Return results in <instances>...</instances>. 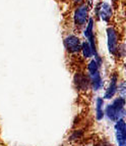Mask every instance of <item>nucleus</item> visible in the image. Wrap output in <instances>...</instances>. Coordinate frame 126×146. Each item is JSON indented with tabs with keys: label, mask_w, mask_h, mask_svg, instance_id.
Listing matches in <instances>:
<instances>
[{
	"label": "nucleus",
	"mask_w": 126,
	"mask_h": 146,
	"mask_svg": "<svg viewBox=\"0 0 126 146\" xmlns=\"http://www.w3.org/2000/svg\"><path fill=\"white\" fill-rule=\"evenodd\" d=\"M125 98L124 97H118L115 98L112 101L111 104H108L105 108L104 113L109 117L111 121L116 122L118 119H123L125 115Z\"/></svg>",
	"instance_id": "obj_1"
},
{
	"label": "nucleus",
	"mask_w": 126,
	"mask_h": 146,
	"mask_svg": "<svg viewBox=\"0 0 126 146\" xmlns=\"http://www.w3.org/2000/svg\"><path fill=\"white\" fill-rule=\"evenodd\" d=\"M73 20H74V24L76 27L78 28H83L85 27V25L89 20V8L85 3H80L74 10L73 13Z\"/></svg>",
	"instance_id": "obj_2"
},
{
	"label": "nucleus",
	"mask_w": 126,
	"mask_h": 146,
	"mask_svg": "<svg viewBox=\"0 0 126 146\" xmlns=\"http://www.w3.org/2000/svg\"><path fill=\"white\" fill-rule=\"evenodd\" d=\"M107 41H108V50L111 54H116L118 51V34L113 27L107 28Z\"/></svg>",
	"instance_id": "obj_3"
},
{
	"label": "nucleus",
	"mask_w": 126,
	"mask_h": 146,
	"mask_svg": "<svg viewBox=\"0 0 126 146\" xmlns=\"http://www.w3.org/2000/svg\"><path fill=\"white\" fill-rule=\"evenodd\" d=\"M64 46L69 53H78L80 51L81 42L76 35L70 34L65 37L64 39Z\"/></svg>",
	"instance_id": "obj_4"
},
{
	"label": "nucleus",
	"mask_w": 126,
	"mask_h": 146,
	"mask_svg": "<svg viewBox=\"0 0 126 146\" xmlns=\"http://www.w3.org/2000/svg\"><path fill=\"white\" fill-rule=\"evenodd\" d=\"M115 133H116V140L119 146H126V126L124 119L116 121L115 124Z\"/></svg>",
	"instance_id": "obj_5"
},
{
	"label": "nucleus",
	"mask_w": 126,
	"mask_h": 146,
	"mask_svg": "<svg viewBox=\"0 0 126 146\" xmlns=\"http://www.w3.org/2000/svg\"><path fill=\"white\" fill-rule=\"evenodd\" d=\"M117 89H118V77L116 75H113L111 77V79H110L109 87L105 92V99H112L116 95Z\"/></svg>",
	"instance_id": "obj_6"
},
{
	"label": "nucleus",
	"mask_w": 126,
	"mask_h": 146,
	"mask_svg": "<svg viewBox=\"0 0 126 146\" xmlns=\"http://www.w3.org/2000/svg\"><path fill=\"white\" fill-rule=\"evenodd\" d=\"M89 80H90V85L92 86L94 91H99L103 87V80L100 72H97L94 74H90Z\"/></svg>",
	"instance_id": "obj_7"
},
{
	"label": "nucleus",
	"mask_w": 126,
	"mask_h": 146,
	"mask_svg": "<svg viewBox=\"0 0 126 146\" xmlns=\"http://www.w3.org/2000/svg\"><path fill=\"white\" fill-rule=\"evenodd\" d=\"M99 15L103 21L107 22L112 17V7L109 3L103 2L99 7Z\"/></svg>",
	"instance_id": "obj_8"
},
{
	"label": "nucleus",
	"mask_w": 126,
	"mask_h": 146,
	"mask_svg": "<svg viewBox=\"0 0 126 146\" xmlns=\"http://www.w3.org/2000/svg\"><path fill=\"white\" fill-rule=\"evenodd\" d=\"M74 84L79 90H85L90 85V80L83 74H76L74 76Z\"/></svg>",
	"instance_id": "obj_9"
},
{
	"label": "nucleus",
	"mask_w": 126,
	"mask_h": 146,
	"mask_svg": "<svg viewBox=\"0 0 126 146\" xmlns=\"http://www.w3.org/2000/svg\"><path fill=\"white\" fill-rule=\"evenodd\" d=\"M103 106H104V98L98 97L96 100V117L98 121H102L105 115Z\"/></svg>",
	"instance_id": "obj_10"
},
{
	"label": "nucleus",
	"mask_w": 126,
	"mask_h": 146,
	"mask_svg": "<svg viewBox=\"0 0 126 146\" xmlns=\"http://www.w3.org/2000/svg\"><path fill=\"white\" fill-rule=\"evenodd\" d=\"M94 19L93 17H90L89 20H87V23L85 25V29L83 31V35H85V38H90L92 35H94Z\"/></svg>",
	"instance_id": "obj_11"
},
{
	"label": "nucleus",
	"mask_w": 126,
	"mask_h": 146,
	"mask_svg": "<svg viewBox=\"0 0 126 146\" xmlns=\"http://www.w3.org/2000/svg\"><path fill=\"white\" fill-rule=\"evenodd\" d=\"M80 51H81V53H83L85 58H91V57L93 56V52H92V49H91L90 43H89L87 41L81 42Z\"/></svg>",
	"instance_id": "obj_12"
},
{
	"label": "nucleus",
	"mask_w": 126,
	"mask_h": 146,
	"mask_svg": "<svg viewBox=\"0 0 126 146\" xmlns=\"http://www.w3.org/2000/svg\"><path fill=\"white\" fill-rule=\"evenodd\" d=\"M100 64H101V63L98 60H96L94 58L92 59V60L89 62V64H87V71H89V73L94 74V73H97V72H99Z\"/></svg>",
	"instance_id": "obj_13"
},
{
	"label": "nucleus",
	"mask_w": 126,
	"mask_h": 146,
	"mask_svg": "<svg viewBox=\"0 0 126 146\" xmlns=\"http://www.w3.org/2000/svg\"><path fill=\"white\" fill-rule=\"evenodd\" d=\"M74 3H77V4H80V3L83 2V0H72Z\"/></svg>",
	"instance_id": "obj_14"
},
{
	"label": "nucleus",
	"mask_w": 126,
	"mask_h": 146,
	"mask_svg": "<svg viewBox=\"0 0 126 146\" xmlns=\"http://www.w3.org/2000/svg\"><path fill=\"white\" fill-rule=\"evenodd\" d=\"M100 146H112V145H110L109 143H106V142H105V143H102Z\"/></svg>",
	"instance_id": "obj_15"
}]
</instances>
